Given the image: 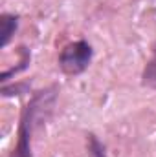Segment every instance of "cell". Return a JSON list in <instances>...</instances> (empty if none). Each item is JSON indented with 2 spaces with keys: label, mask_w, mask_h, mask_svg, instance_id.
<instances>
[{
  "label": "cell",
  "mask_w": 156,
  "mask_h": 157,
  "mask_svg": "<svg viewBox=\"0 0 156 157\" xmlns=\"http://www.w3.org/2000/svg\"><path fill=\"white\" fill-rule=\"evenodd\" d=\"M57 93H59V88L50 86V88H44L31 95V99L28 101V104L24 106V110L20 113L17 144H15L13 152L9 154V157H33V152H31L33 133L39 126V121L44 122L51 115L55 101H57Z\"/></svg>",
  "instance_id": "cell-1"
},
{
  "label": "cell",
  "mask_w": 156,
  "mask_h": 157,
  "mask_svg": "<svg viewBox=\"0 0 156 157\" xmlns=\"http://www.w3.org/2000/svg\"><path fill=\"white\" fill-rule=\"evenodd\" d=\"M92 59H94V48L88 40H74V42H68L61 53H59V59H57V64H59V70L64 73V75H70V77H76L81 75L88 70V66L92 64Z\"/></svg>",
  "instance_id": "cell-2"
},
{
  "label": "cell",
  "mask_w": 156,
  "mask_h": 157,
  "mask_svg": "<svg viewBox=\"0 0 156 157\" xmlns=\"http://www.w3.org/2000/svg\"><path fill=\"white\" fill-rule=\"evenodd\" d=\"M17 29H18V17L11 13H2L0 15V46L2 48H6L11 42Z\"/></svg>",
  "instance_id": "cell-3"
},
{
  "label": "cell",
  "mask_w": 156,
  "mask_h": 157,
  "mask_svg": "<svg viewBox=\"0 0 156 157\" xmlns=\"http://www.w3.org/2000/svg\"><path fill=\"white\" fill-rule=\"evenodd\" d=\"M142 84L149 90H156V48L153 49V55L142 71Z\"/></svg>",
  "instance_id": "cell-4"
},
{
  "label": "cell",
  "mask_w": 156,
  "mask_h": 157,
  "mask_svg": "<svg viewBox=\"0 0 156 157\" xmlns=\"http://www.w3.org/2000/svg\"><path fill=\"white\" fill-rule=\"evenodd\" d=\"M86 150H88V155L90 157H109L107 155V150H105V144L94 133L86 135Z\"/></svg>",
  "instance_id": "cell-5"
}]
</instances>
